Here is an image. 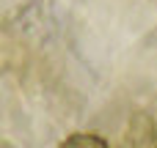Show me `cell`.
Wrapping results in <instances>:
<instances>
[{
  "instance_id": "6da1fadb",
  "label": "cell",
  "mask_w": 157,
  "mask_h": 148,
  "mask_svg": "<svg viewBox=\"0 0 157 148\" xmlns=\"http://www.w3.org/2000/svg\"><path fill=\"white\" fill-rule=\"evenodd\" d=\"M58 148H108V143L99 135H94V132H75V135H69Z\"/></svg>"
}]
</instances>
